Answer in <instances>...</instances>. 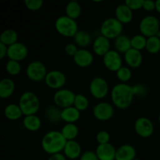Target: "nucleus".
<instances>
[{
    "label": "nucleus",
    "instance_id": "obj_46",
    "mask_svg": "<svg viewBox=\"0 0 160 160\" xmlns=\"http://www.w3.org/2000/svg\"><path fill=\"white\" fill-rule=\"evenodd\" d=\"M159 123H160V112H159Z\"/></svg>",
    "mask_w": 160,
    "mask_h": 160
},
{
    "label": "nucleus",
    "instance_id": "obj_20",
    "mask_svg": "<svg viewBox=\"0 0 160 160\" xmlns=\"http://www.w3.org/2000/svg\"><path fill=\"white\" fill-rule=\"evenodd\" d=\"M136 149L129 144L121 145L117 149L115 160H134L136 159Z\"/></svg>",
    "mask_w": 160,
    "mask_h": 160
},
{
    "label": "nucleus",
    "instance_id": "obj_6",
    "mask_svg": "<svg viewBox=\"0 0 160 160\" xmlns=\"http://www.w3.org/2000/svg\"><path fill=\"white\" fill-rule=\"evenodd\" d=\"M139 31L142 35L146 38L156 36L160 31L159 19L152 15H148L143 17L139 23Z\"/></svg>",
    "mask_w": 160,
    "mask_h": 160
},
{
    "label": "nucleus",
    "instance_id": "obj_42",
    "mask_svg": "<svg viewBox=\"0 0 160 160\" xmlns=\"http://www.w3.org/2000/svg\"><path fill=\"white\" fill-rule=\"evenodd\" d=\"M143 8L145 10L148 11H152L156 9V2L152 1V0H144L143 3Z\"/></svg>",
    "mask_w": 160,
    "mask_h": 160
},
{
    "label": "nucleus",
    "instance_id": "obj_2",
    "mask_svg": "<svg viewBox=\"0 0 160 160\" xmlns=\"http://www.w3.org/2000/svg\"><path fill=\"white\" fill-rule=\"evenodd\" d=\"M67 142L61 131H50L43 136L41 144L44 152L52 156L63 152Z\"/></svg>",
    "mask_w": 160,
    "mask_h": 160
},
{
    "label": "nucleus",
    "instance_id": "obj_40",
    "mask_svg": "<svg viewBox=\"0 0 160 160\" xmlns=\"http://www.w3.org/2000/svg\"><path fill=\"white\" fill-rule=\"evenodd\" d=\"M78 49H79V48H78V46L73 43H69L65 46L66 53H67L68 56H72V57H73V56H75V54L78 52Z\"/></svg>",
    "mask_w": 160,
    "mask_h": 160
},
{
    "label": "nucleus",
    "instance_id": "obj_38",
    "mask_svg": "<svg viewBox=\"0 0 160 160\" xmlns=\"http://www.w3.org/2000/svg\"><path fill=\"white\" fill-rule=\"evenodd\" d=\"M96 140L98 145H103V144L109 143L110 140V135L109 132L106 131H100L96 134Z\"/></svg>",
    "mask_w": 160,
    "mask_h": 160
},
{
    "label": "nucleus",
    "instance_id": "obj_37",
    "mask_svg": "<svg viewBox=\"0 0 160 160\" xmlns=\"http://www.w3.org/2000/svg\"><path fill=\"white\" fill-rule=\"evenodd\" d=\"M44 2L42 0H25L24 4L28 9L31 11H36L40 9L43 6Z\"/></svg>",
    "mask_w": 160,
    "mask_h": 160
},
{
    "label": "nucleus",
    "instance_id": "obj_12",
    "mask_svg": "<svg viewBox=\"0 0 160 160\" xmlns=\"http://www.w3.org/2000/svg\"><path fill=\"white\" fill-rule=\"evenodd\" d=\"M102 62L107 70L112 72H117L123 66V60L120 52L117 50H110L102 57Z\"/></svg>",
    "mask_w": 160,
    "mask_h": 160
},
{
    "label": "nucleus",
    "instance_id": "obj_18",
    "mask_svg": "<svg viewBox=\"0 0 160 160\" xmlns=\"http://www.w3.org/2000/svg\"><path fill=\"white\" fill-rule=\"evenodd\" d=\"M124 60L131 68H138L142 65L143 57L141 51L131 48L124 54Z\"/></svg>",
    "mask_w": 160,
    "mask_h": 160
},
{
    "label": "nucleus",
    "instance_id": "obj_15",
    "mask_svg": "<svg viewBox=\"0 0 160 160\" xmlns=\"http://www.w3.org/2000/svg\"><path fill=\"white\" fill-rule=\"evenodd\" d=\"M73 58L75 63L80 67H89L94 61L93 54L86 48H79Z\"/></svg>",
    "mask_w": 160,
    "mask_h": 160
},
{
    "label": "nucleus",
    "instance_id": "obj_35",
    "mask_svg": "<svg viewBox=\"0 0 160 160\" xmlns=\"http://www.w3.org/2000/svg\"><path fill=\"white\" fill-rule=\"evenodd\" d=\"M6 70L10 75L15 76V75L19 74L21 71V65L20 62L9 59L6 64Z\"/></svg>",
    "mask_w": 160,
    "mask_h": 160
},
{
    "label": "nucleus",
    "instance_id": "obj_39",
    "mask_svg": "<svg viewBox=\"0 0 160 160\" xmlns=\"http://www.w3.org/2000/svg\"><path fill=\"white\" fill-rule=\"evenodd\" d=\"M124 3L131 10H137L143 7L144 0H126Z\"/></svg>",
    "mask_w": 160,
    "mask_h": 160
},
{
    "label": "nucleus",
    "instance_id": "obj_14",
    "mask_svg": "<svg viewBox=\"0 0 160 160\" xmlns=\"http://www.w3.org/2000/svg\"><path fill=\"white\" fill-rule=\"evenodd\" d=\"M28 55V47L24 44L17 42V43L8 47L7 57L11 60H15L17 62L26 59Z\"/></svg>",
    "mask_w": 160,
    "mask_h": 160
},
{
    "label": "nucleus",
    "instance_id": "obj_5",
    "mask_svg": "<svg viewBox=\"0 0 160 160\" xmlns=\"http://www.w3.org/2000/svg\"><path fill=\"white\" fill-rule=\"evenodd\" d=\"M101 35L108 39H116L122 34L123 23H120L116 17H109L102 23L100 27Z\"/></svg>",
    "mask_w": 160,
    "mask_h": 160
},
{
    "label": "nucleus",
    "instance_id": "obj_36",
    "mask_svg": "<svg viewBox=\"0 0 160 160\" xmlns=\"http://www.w3.org/2000/svg\"><path fill=\"white\" fill-rule=\"evenodd\" d=\"M117 78L121 81V83H126L131 79L132 72L131 70L128 67H122L117 72Z\"/></svg>",
    "mask_w": 160,
    "mask_h": 160
},
{
    "label": "nucleus",
    "instance_id": "obj_44",
    "mask_svg": "<svg viewBox=\"0 0 160 160\" xmlns=\"http://www.w3.org/2000/svg\"><path fill=\"white\" fill-rule=\"evenodd\" d=\"M48 160H67V157L64 156L62 153H59V154L52 155L49 156Z\"/></svg>",
    "mask_w": 160,
    "mask_h": 160
},
{
    "label": "nucleus",
    "instance_id": "obj_13",
    "mask_svg": "<svg viewBox=\"0 0 160 160\" xmlns=\"http://www.w3.org/2000/svg\"><path fill=\"white\" fill-rule=\"evenodd\" d=\"M134 131L140 137L147 138L152 136L154 132V125L149 119L139 117L134 123Z\"/></svg>",
    "mask_w": 160,
    "mask_h": 160
},
{
    "label": "nucleus",
    "instance_id": "obj_21",
    "mask_svg": "<svg viewBox=\"0 0 160 160\" xmlns=\"http://www.w3.org/2000/svg\"><path fill=\"white\" fill-rule=\"evenodd\" d=\"M116 18L122 23H128L133 19V10H131L125 3L117 6L115 10Z\"/></svg>",
    "mask_w": 160,
    "mask_h": 160
},
{
    "label": "nucleus",
    "instance_id": "obj_11",
    "mask_svg": "<svg viewBox=\"0 0 160 160\" xmlns=\"http://www.w3.org/2000/svg\"><path fill=\"white\" fill-rule=\"evenodd\" d=\"M114 113L113 106L106 102H100L93 107V115L100 121L110 120Z\"/></svg>",
    "mask_w": 160,
    "mask_h": 160
},
{
    "label": "nucleus",
    "instance_id": "obj_30",
    "mask_svg": "<svg viewBox=\"0 0 160 160\" xmlns=\"http://www.w3.org/2000/svg\"><path fill=\"white\" fill-rule=\"evenodd\" d=\"M66 15L70 18L76 20L81 14V6L78 1H70L65 8Z\"/></svg>",
    "mask_w": 160,
    "mask_h": 160
},
{
    "label": "nucleus",
    "instance_id": "obj_17",
    "mask_svg": "<svg viewBox=\"0 0 160 160\" xmlns=\"http://www.w3.org/2000/svg\"><path fill=\"white\" fill-rule=\"evenodd\" d=\"M117 149L110 143L98 145L95 153L99 160H115Z\"/></svg>",
    "mask_w": 160,
    "mask_h": 160
},
{
    "label": "nucleus",
    "instance_id": "obj_24",
    "mask_svg": "<svg viewBox=\"0 0 160 160\" xmlns=\"http://www.w3.org/2000/svg\"><path fill=\"white\" fill-rule=\"evenodd\" d=\"M61 112L62 109L59 108L58 106H50L45 109V117L47 121L50 123H58L62 120L61 118Z\"/></svg>",
    "mask_w": 160,
    "mask_h": 160
},
{
    "label": "nucleus",
    "instance_id": "obj_7",
    "mask_svg": "<svg viewBox=\"0 0 160 160\" xmlns=\"http://www.w3.org/2000/svg\"><path fill=\"white\" fill-rule=\"evenodd\" d=\"M75 96L76 94L73 91L67 88H61L55 92L53 101L56 106L62 109L73 106Z\"/></svg>",
    "mask_w": 160,
    "mask_h": 160
},
{
    "label": "nucleus",
    "instance_id": "obj_10",
    "mask_svg": "<svg viewBox=\"0 0 160 160\" xmlns=\"http://www.w3.org/2000/svg\"><path fill=\"white\" fill-rule=\"evenodd\" d=\"M45 82L48 88L56 91L62 88L67 82L66 75L60 70H53L47 73Z\"/></svg>",
    "mask_w": 160,
    "mask_h": 160
},
{
    "label": "nucleus",
    "instance_id": "obj_9",
    "mask_svg": "<svg viewBox=\"0 0 160 160\" xmlns=\"http://www.w3.org/2000/svg\"><path fill=\"white\" fill-rule=\"evenodd\" d=\"M90 93L94 98L97 99H102L108 95L109 92V84L104 78L96 77L92 80L89 85Z\"/></svg>",
    "mask_w": 160,
    "mask_h": 160
},
{
    "label": "nucleus",
    "instance_id": "obj_32",
    "mask_svg": "<svg viewBox=\"0 0 160 160\" xmlns=\"http://www.w3.org/2000/svg\"><path fill=\"white\" fill-rule=\"evenodd\" d=\"M145 49L151 54H156L160 51V38L156 36L147 38Z\"/></svg>",
    "mask_w": 160,
    "mask_h": 160
},
{
    "label": "nucleus",
    "instance_id": "obj_43",
    "mask_svg": "<svg viewBox=\"0 0 160 160\" xmlns=\"http://www.w3.org/2000/svg\"><path fill=\"white\" fill-rule=\"evenodd\" d=\"M8 46L0 42V59H3L6 56H7Z\"/></svg>",
    "mask_w": 160,
    "mask_h": 160
},
{
    "label": "nucleus",
    "instance_id": "obj_8",
    "mask_svg": "<svg viewBox=\"0 0 160 160\" xmlns=\"http://www.w3.org/2000/svg\"><path fill=\"white\" fill-rule=\"evenodd\" d=\"M47 73L45 64L40 61H32L28 64L26 69L27 76L34 82H40L45 80Z\"/></svg>",
    "mask_w": 160,
    "mask_h": 160
},
{
    "label": "nucleus",
    "instance_id": "obj_41",
    "mask_svg": "<svg viewBox=\"0 0 160 160\" xmlns=\"http://www.w3.org/2000/svg\"><path fill=\"white\" fill-rule=\"evenodd\" d=\"M80 160H99L95 152L87 151L83 153L80 157Z\"/></svg>",
    "mask_w": 160,
    "mask_h": 160
},
{
    "label": "nucleus",
    "instance_id": "obj_27",
    "mask_svg": "<svg viewBox=\"0 0 160 160\" xmlns=\"http://www.w3.org/2000/svg\"><path fill=\"white\" fill-rule=\"evenodd\" d=\"M4 115L8 120L14 121L19 120L23 114L19 105L11 103L5 107Z\"/></svg>",
    "mask_w": 160,
    "mask_h": 160
},
{
    "label": "nucleus",
    "instance_id": "obj_25",
    "mask_svg": "<svg viewBox=\"0 0 160 160\" xmlns=\"http://www.w3.org/2000/svg\"><path fill=\"white\" fill-rule=\"evenodd\" d=\"M115 49L120 53H125L131 48V38L128 35L121 34L115 39L114 42Z\"/></svg>",
    "mask_w": 160,
    "mask_h": 160
},
{
    "label": "nucleus",
    "instance_id": "obj_33",
    "mask_svg": "<svg viewBox=\"0 0 160 160\" xmlns=\"http://www.w3.org/2000/svg\"><path fill=\"white\" fill-rule=\"evenodd\" d=\"M147 38L142 34H136L131 38V48L138 51L143 50L146 48Z\"/></svg>",
    "mask_w": 160,
    "mask_h": 160
},
{
    "label": "nucleus",
    "instance_id": "obj_22",
    "mask_svg": "<svg viewBox=\"0 0 160 160\" xmlns=\"http://www.w3.org/2000/svg\"><path fill=\"white\" fill-rule=\"evenodd\" d=\"M80 117H81V112L73 106L62 109L61 112L62 120L67 123H74L79 120Z\"/></svg>",
    "mask_w": 160,
    "mask_h": 160
},
{
    "label": "nucleus",
    "instance_id": "obj_47",
    "mask_svg": "<svg viewBox=\"0 0 160 160\" xmlns=\"http://www.w3.org/2000/svg\"><path fill=\"white\" fill-rule=\"evenodd\" d=\"M134 160H141V159H134Z\"/></svg>",
    "mask_w": 160,
    "mask_h": 160
},
{
    "label": "nucleus",
    "instance_id": "obj_29",
    "mask_svg": "<svg viewBox=\"0 0 160 160\" xmlns=\"http://www.w3.org/2000/svg\"><path fill=\"white\" fill-rule=\"evenodd\" d=\"M17 39H18V34L17 31L12 29L5 30L0 35V42L8 47L17 43Z\"/></svg>",
    "mask_w": 160,
    "mask_h": 160
},
{
    "label": "nucleus",
    "instance_id": "obj_34",
    "mask_svg": "<svg viewBox=\"0 0 160 160\" xmlns=\"http://www.w3.org/2000/svg\"><path fill=\"white\" fill-rule=\"evenodd\" d=\"M88 98L85 95H82V94H76L74 102H73V106L76 109H78L80 112L84 111L85 109H88Z\"/></svg>",
    "mask_w": 160,
    "mask_h": 160
},
{
    "label": "nucleus",
    "instance_id": "obj_31",
    "mask_svg": "<svg viewBox=\"0 0 160 160\" xmlns=\"http://www.w3.org/2000/svg\"><path fill=\"white\" fill-rule=\"evenodd\" d=\"M61 133L67 141L75 140L79 133V129L75 123H66L61 130Z\"/></svg>",
    "mask_w": 160,
    "mask_h": 160
},
{
    "label": "nucleus",
    "instance_id": "obj_26",
    "mask_svg": "<svg viewBox=\"0 0 160 160\" xmlns=\"http://www.w3.org/2000/svg\"><path fill=\"white\" fill-rule=\"evenodd\" d=\"M73 38L75 45L81 47V48H84L92 43V36L88 31L84 30L78 31Z\"/></svg>",
    "mask_w": 160,
    "mask_h": 160
},
{
    "label": "nucleus",
    "instance_id": "obj_16",
    "mask_svg": "<svg viewBox=\"0 0 160 160\" xmlns=\"http://www.w3.org/2000/svg\"><path fill=\"white\" fill-rule=\"evenodd\" d=\"M93 51L97 56H104L109 51H110V41L107 38L99 35L94 40L92 44Z\"/></svg>",
    "mask_w": 160,
    "mask_h": 160
},
{
    "label": "nucleus",
    "instance_id": "obj_4",
    "mask_svg": "<svg viewBox=\"0 0 160 160\" xmlns=\"http://www.w3.org/2000/svg\"><path fill=\"white\" fill-rule=\"evenodd\" d=\"M55 28L59 34L67 38H73L79 31L76 20L67 15L61 16L56 19Z\"/></svg>",
    "mask_w": 160,
    "mask_h": 160
},
{
    "label": "nucleus",
    "instance_id": "obj_45",
    "mask_svg": "<svg viewBox=\"0 0 160 160\" xmlns=\"http://www.w3.org/2000/svg\"><path fill=\"white\" fill-rule=\"evenodd\" d=\"M156 9L158 12L160 13V0L156 1Z\"/></svg>",
    "mask_w": 160,
    "mask_h": 160
},
{
    "label": "nucleus",
    "instance_id": "obj_19",
    "mask_svg": "<svg viewBox=\"0 0 160 160\" xmlns=\"http://www.w3.org/2000/svg\"><path fill=\"white\" fill-rule=\"evenodd\" d=\"M81 146L75 140L67 141L63 149V155L69 159H76L81 156Z\"/></svg>",
    "mask_w": 160,
    "mask_h": 160
},
{
    "label": "nucleus",
    "instance_id": "obj_28",
    "mask_svg": "<svg viewBox=\"0 0 160 160\" xmlns=\"http://www.w3.org/2000/svg\"><path fill=\"white\" fill-rule=\"evenodd\" d=\"M23 127L30 131H37L42 127V120L37 115L26 116L23 120Z\"/></svg>",
    "mask_w": 160,
    "mask_h": 160
},
{
    "label": "nucleus",
    "instance_id": "obj_23",
    "mask_svg": "<svg viewBox=\"0 0 160 160\" xmlns=\"http://www.w3.org/2000/svg\"><path fill=\"white\" fill-rule=\"evenodd\" d=\"M15 91V83L10 78H3L0 81V97L8 98L13 94Z\"/></svg>",
    "mask_w": 160,
    "mask_h": 160
},
{
    "label": "nucleus",
    "instance_id": "obj_1",
    "mask_svg": "<svg viewBox=\"0 0 160 160\" xmlns=\"http://www.w3.org/2000/svg\"><path fill=\"white\" fill-rule=\"evenodd\" d=\"M134 96L133 86L127 83H119L113 86L111 91V99L117 108L128 109L131 106Z\"/></svg>",
    "mask_w": 160,
    "mask_h": 160
},
{
    "label": "nucleus",
    "instance_id": "obj_3",
    "mask_svg": "<svg viewBox=\"0 0 160 160\" xmlns=\"http://www.w3.org/2000/svg\"><path fill=\"white\" fill-rule=\"evenodd\" d=\"M18 105L25 117L35 115L40 108V101L36 94L28 91L20 95Z\"/></svg>",
    "mask_w": 160,
    "mask_h": 160
}]
</instances>
